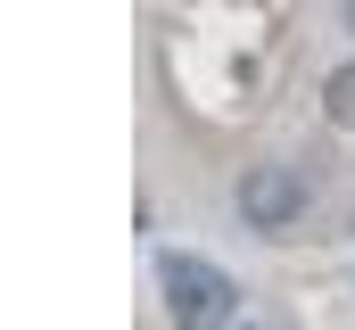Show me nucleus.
Listing matches in <instances>:
<instances>
[{"label": "nucleus", "instance_id": "1", "mask_svg": "<svg viewBox=\"0 0 355 330\" xmlns=\"http://www.w3.org/2000/svg\"><path fill=\"white\" fill-rule=\"evenodd\" d=\"M157 289H166V322L174 330H232L240 322V281L215 256H157Z\"/></svg>", "mask_w": 355, "mask_h": 330}, {"label": "nucleus", "instance_id": "5", "mask_svg": "<svg viewBox=\"0 0 355 330\" xmlns=\"http://www.w3.org/2000/svg\"><path fill=\"white\" fill-rule=\"evenodd\" d=\"M232 330H240V322H232ZM248 330H257V322H248Z\"/></svg>", "mask_w": 355, "mask_h": 330}, {"label": "nucleus", "instance_id": "3", "mask_svg": "<svg viewBox=\"0 0 355 330\" xmlns=\"http://www.w3.org/2000/svg\"><path fill=\"white\" fill-rule=\"evenodd\" d=\"M322 116H331L339 132H355V58H347V67H331V75H322Z\"/></svg>", "mask_w": 355, "mask_h": 330}, {"label": "nucleus", "instance_id": "2", "mask_svg": "<svg viewBox=\"0 0 355 330\" xmlns=\"http://www.w3.org/2000/svg\"><path fill=\"white\" fill-rule=\"evenodd\" d=\"M232 207H240L248 232H289V223L314 207V182H306L297 165H248L240 190H232Z\"/></svg>", "mask_w": 355, "mask_h": 330}, {"label": "nucleus", "instance_id": "4", "mask_svg": "<svg viewBox=\"0 0 355 330\" xmlns=\"http://www.w3.org/2000/svg\"><path fill=\"white\" fill-rule=\"evenodd\" d=\"M339 25H347V33H355V0H339Z\"/></svg>", "mask_w": 355, "mask_h": 330}]
</instances>
